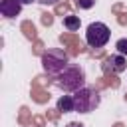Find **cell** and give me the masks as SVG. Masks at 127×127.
<instances>
[{
	"label": "cell",
	"mask_w": 127,
	"mask_h": 127,
	"mask_svg": "<svg viewBox=\"0 0 127 127\" xmlns=\"http://www.w3.org/2000/svg\"><path fill=\"white\" fill-rule=\"evenodd\" d=\"M79 24H81V22H79V16H71V14H69V16H65V18H64V26H65L69 32L79 30Z\"/></svg>",
	"instance_id": "cell-8"
},
{
	"label": "cell",
	"mask_w": 127,
	"mask_h": 127,
	"mask_svg": "<svg viewBox=\"0 0 127 127\" xmlns=\"http://www.w3.org/2000/svg\"><path fill=\"white\" fill-rule=\"evenodd\" d=\"M40 4H44V6H52V4H58L60 0H38Z\"/></svg>",
	"instance_id": "cell-15"
},
{
	"label": "cell",
	"mask_w": 127,
	"mask_h": 127,
	"mask_svg": "<svg viewBox=\"0 0 127 127\" xmlns=\"http://www.w3.org/2000/svg\"><path fill=\"white\" fill-rule=\"evenodd\" d=\"M22 4H32V2H38V0H20Z\"/></svg>",
	"instance_id": "cell-19"
},
{
	"label": "cell",
	"mask_w": 127,
	"mask_h": 127,
	"mask_svg": "<svg viewBox=\"0 0 127 127\" xmlns=\"http://www.w3.org/2000/svg\"><path fill=\"white\" fill-rule=\"evenodd\" d=\"M75 6L81 8V10H89L95 6V0H75Z\"/></svg>",
	"instance_id": "cell-13"
},
{
	"label": "cell",
	"mask_w": 127,
	"mask_h": 127,
	"mask_svg": "<svg viewBox=\"0 0 127 127\" xmlns=\"http://www.w3.org/2000/svg\"><path fill=\"white\" fill-rule=\"evenodd\" d=\"M60 40H62L64 44H71V46H73V54L83 52V46H81V42L75 40V36H60Z\"/></svg>",
	"instance_id": "cell-9"
},
{
	"label": "cell",
	"mask_w": 127,
	"mask_h": 127,
	"mask_svg": "<svg viewBox=\"0 0 127 127\" xmlns=\"http://www.w3.org/2000/svg\"><path fill=\"white\" fill-rule=\"evenodd\" d=\"M85 83V73L79 65H67L62 73L56 77V85L64 91H77Z\"/></svg>",
	"instance_id": "cell-1"
},
{
	"label": "cell",
	"mask_w": 127,
	"mask_h": 127,
	"mask_svg": "<svg viewBox=\"0 0 127 127\" xmlns=\"http://www.w3.org/2000/svg\"><path fill=\"white\" fill-rule=\"evenodd\" d=\"M32 93H34V99H36L38 103H44V101H48V99H50V95H48L46 91L38 89V85H34V87H32Z\"/></svg>",
	"instance_id": "cell-10"
},
{
	"label": "cell",
	"mask_w": 127,
	"mask_h": 127,
	"mask_svg": "<svg viewBox=\"0 0 127 127\" xmlns=\"http://www.w3.org/2000/svg\"><path fill=\"white\" fill-rule=\"evenodd\" d=\"M111 38V30L103 22H91L85 32V40L91 48H103Z\"/></svg>",
	"instance_id": "cell-4"
},
{
	"label": "cell",
	"mask_w": 127,
	"mask_h": 127,
	"mask_svg": "<svg viewBox=\"0 0 127 127\" xmlns=\"http://www.w3.org/2000/svg\"><path fill=\"white\" fill-rule=\"evenodd\" d=\"M127 67V62H125V56H109V58H105V62H103V71L105 73H109V71H123Z\"/></svg>",
	"instance_id": "cell-5"
},
{
	"label": "cell",
	"mask_w": 127,
	"mask_h": 127,
	"mask_svg": "<svg viewBox=\"0 0 127 127\" xmlns=\"http://www.w3.org/2000/svg\"><path fill=\"white\" fill-rule=\"evenodd\" d=\"M119 24H123V26L127 24V14H121V16H119Z\"/></svg>",
	"instance_id": "cell-17"
},
{
	"label": "cell",
	"mask_w": 127,
	"mask_h": 127,
	"mask_svg": "<svg viewBox=\"0 0 127 127\" xmlns=\"http://www.w3.org/2000/svg\"><path fill=\"white\" fill-rule=\"evenodd\" d=\"M115 48H117V52H119L121 56H127V38H121V40H117Z\"/></svg>",
	"instance_id": "cell-12"
},
{
	"label": "cell",
	"mask_w": 127,
	"mask_h": 127,
	"mask_svg": "<svg viewBox=\"0 0 127 127\" xmlns=\"http://www.w3.org/2000/svg\"><path fill=\"white\" fill-rule=\"evenodd\" d=\"M22 10V2L20 0H2L0 2V12L4 18H16Z\"/></svg>",
	"instance_id": "cell-6"
},
{
	"label": "cell",
	"mask_w": 127,
	"mask_h": 127,
	"mask_svg": "<svg viewBox=\"0 0 127 127\" xmlns=\"http://www.w3.org/2000/svg\"><path fill=\"white\" fill-rule=\"evenodd\" d=\"M64 12H67V6L65 4H60L58 6V14H64Z\"/></svg>",
	"instance_id": "cell-16"
},
{
	"label": "cell",
	"mask_w": 127,
	"mask_h": 127,
	"mask_svg": "<svg viewBox=\"0 0 127 127\" xmlns=\"http://www.w3.org/2000/svg\"><path fill=\"white\" fill-rule=\"evenodd\" d=\"M115 127H123V125H121V123H117V125H115Z\"/></svg>",
	"instance_id": "cell-20"
},
{
	"label": "cell",
	"mask_w": 127,
	"mask_h": 127,
	"mask_svg": "<svg viewBox=\"0 0 127 127\" xmlns=\"http://www.w3.org/2000/svg\"><path fill=\"white\" fill-rule=\"evenodd\" d=\"M52 22H54V16L48 14V12H44V14H42V24H44V26H52Z\"/></svg>",
	"instance_id": "cell-14"
},
{
	"label": "cell",
	"mask_w": 127,
	"mask_h": 127,
	"mask_svg": "<svg viewBox=\"0 0 127 127\" xmlns=\"http://www.w3.org/2000/svg\"><path fill=\"white\" fill-rule=\"evenodd\" d=\"M73 103H75V111L79 113H89L99 105V93L91 87H81L75 91L73 95Z\"/></svg>",
	"instance_id": "cell-2"
},
{
	"label": "cell",
	"mask_w": 127,
	"mask_h": 127,
	"mask_svg": "<svg viewBox=\"0 0 127 127\" xmlns=\"http://www.w3.org/2000/svg\"><path fill=\"white\" fill-rule=\"evenodd\" d=\"M42 65L48 73H62L67 67V54L64 50H48L42 54Z\"/></svg>",
	"instance_id": "cell-3"
},
{
	"label": "cell",
	"mask_w": 127,
	"mask_h": 127,
	"mask_svg": "<svg viewBox=\"0 0 127 127\" xmlns=\"http://www.w3.org/2000/svg\"><path fill=\"white\" fill-rule=\"evenodd\" d=\"M22 30H24L26 38H30V40H34V38H36V28H34V24H32V22H24V24H22Z\"/></svg>",
	"instance_id": "cell-11"
},
{
	"label": "cell",
	"mask_w": 127,
	"mask_h": 127,
	"mask_svg": "<svg viewBox=\"0 0 127 127\" xmlns=\"http://www.w3.org/2000/svg\"><path fill=\"white\" fill-rule=\"evenodd\" d=\"M58 111H60V113H69V111H75L73 95H62V97L58 99Z\"/></svg>",
	"instance_id": "cell-7"
},
{
	"label": "cell",
	"mask_w": 127,
	"mask_h": 127,
	"mask_svg": "<svg viewBox=\"0 0 127 127\" xmlns=\"http://www.w3.org/2000/svg\"><path fill=\"white\" fill-rule=\"evenodd\" d=\"M65 127H83V125H81V123H75V121H71V123H67Z\"/></svg>",
	"instance_id": "cell-18"
}]
</instances>
